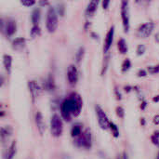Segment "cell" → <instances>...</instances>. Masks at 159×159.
Returning a JSON list of instances; mask_svg holds the SVG:
<instances>
[{
  "label": "cell",
  "instance_id": "48",
  "mask_svg": "<svg viewBox=\"0 0 159 159\" xmlns=\"http://www.w3.org/2000/svg\"><path fill=\"white\" fill-rule=\"evenodd\" d=\"M118 159H119V158H118Z\"/></svg>",
  "mask_w": 159,
  "mask_h": 159
},
{
  "label": "cell",
  "instance_id": "42",
  "mask_svg": "<svg viewBox=\"0 0 159 159\" xmlns=\"http://www.w3.org/2000/svg\"><path fill=\"white\" fill-rule=\"evenodd\" d=\"M141 124H142V126H144L146 124V121L144 120V118H142L141 119Z\"/></svg>",
  "mask_w": 159,
  "mask_h": 159
},
{
  "label": "cell",
  "instance_id": "33",
  "mask_svg": "<svg viewBox=\"0 0 159 159\" xmlns=\"http://www.w3.org/2000/svg\"><path fill=\"white\" fill-rule=\"evenodd\" d=\"M115 95H116V98L117 101H121L122 100V95H121V93H120V91H119L117 87L115 88Z\"/></svg>",
  "mask_w": 159,
  "mask_h": 159
},
{
  "label": "cell",
  "instance_id": "26",
  "mask_svg": "<svg viewBox=\"0 0 159 159\" xmlns=\"http://www.w3.org/2000/svg\"><path fill=\"white\" fill-rule=\"evenodd\" d=\"M146 51V46L144 44H140L138 45L137 48H136V54L137 56H143Z\"/></svg>",
  "mask_w": 159,
  "mask_h": 159
},
{
  "label": "cell",
  "instance_id": "31",
  "mask_svg": "<svg viewBox=\"0 0 159 159\" xmlns=\"http://www.w3.org/2000/svg\"><path fill=\"white\" fill-rule=\"evenodd\" d=\"M138 77H145L147 75V71L145 69H140L137 73Z\"/></svg>",
  "mask_w": 159,
  "mask_h": 159
},
{
  "label": "cell",
  "instance_id": "40",
  "mask_svg": "<svg viewBox=\"0 0 159 159\" xmlns=\"http://www.w3.org/2000/svg\"><path fill=\"white\" fill-rule=\"evenodd\" d=\"M153 102H159V95H157V96L153 97Z\"/></svg>",
  "mask_w": 159,
  "mask_h": 159
},
{
  "label": "cell",
  "instance_id": "27",
  "mask_svg": "<svg viewBox=\"0 0 159 159\" xmlns=\"http://www.w3.org/2000/svg\"><path fill=\"white\" fill-rule=\"evenodd\" d=\"M20 3L25 7H31L36 4V0H20Z\"/></svg>",
  "mask_w": 159,
  "mask_h": 159
},
{
  "label": "cell",
  "instance_id": "19",
  "mask_svg": "<svg viewBox=\"0 0 159 159\" xmlns=\"http://www.w3.org/2000/svg\"><path fill=\"white\" fill-rule=\"evenodd\" d=\"M83 132V125L81 123H75L73 126H72V129H71V136L72 138H76L78 137L79 135H81V133Z\"/></svg>",
  "mask_w": 159,
  "mask_h": 159
},
{
  "label": "cell",
  "instance_id": "9",
  "mask_svg": "<svg viewBox=\"0 0 159 159\" xmlns=\"http://www.w3.org/2000/svg\"><path fill=\"white\" fill-rule=\"evenodd\" d=\"M28 89L31 95L32 102L34 103L36 100L41 96L42 94V87L39 85V83L35 80H30L28 81Z\"/></svg>",
  "mask_w": 159,
  "mask_h": 159
},
{
  "label": "cell",
  "instance_id": "2",
  "mask_svg": "<svg viewBox=\"0 0 159 159\" xmlns=\"http://www.w3.org/2000/svg\"><path fill=\"white\" fill-rule=\"evenodd\" d=\"M59 26L58 12L53 7H48L46 14V29L49 34L56 32Z\"/></svg>",
  "mask_w": 159,
  "mask_h": 159
},
{
  "label": "cell",
  "instance_id": "47",
  "mask_svg": "<svg viewBox=\"0 0 159 159\" xmlns=\"http://www.w3.org/2000/svg\"><path fill=\"white\" fill-rule=\"evenodd\" d=\"M0 109H1V104H0Z\"/></svg>",
  "mask_w": 159,
  "mask_h": 159
},
{
  "label": "cell",
  "instance_id": "18",
  "mask_svg": "<svg viewBox=\"0 0 159 159\" xmlns=\"http://www.w3.org/2000/svg\"><path fill=\"white\" fill-rule=\"evenodd\" d=\"M3 65L7 74L11 73L12 69V57L9 54H5L3 56Z\"/></svg>",
  "mask_w": 159,
  "mask_h": 159
},
{
  "label": "cell",
  "instance_id": "4",
  "mask_svg": "<svg viewBox=\"0 0 159 159\" xmlns=\"http://www.w3.org/2000/svg\"><path fill=\"white\" fill-rule=\"evenodd\" d=\"M74 143L76 147H83L89 150L92 147V134L89 129H86L81 135L74 139Z\"/></svg>",
  "mask_w": 159,
  "mask_h": 159
},
{
  "label": "cell",
  "instance_id": "46",
  "mask_svg": "<svg viewBox=\"0 0 159 159\" xmlns=\"http://www.w3.org/2000/svg\"><path fill=\"white\" fill-rule=\"evenodd\" d=\"M156 159H159V152L157 153V158Z\"/></svg>",
  "mask_w": 159,
  "mask_h": 159
},
{
  "label": "cell",
  "instance_id": "10",
  "mask_svg": "<svg viewBox=\"0 0 159 159\" xmlns=\"http://www.w3.org/2000/svg\"><path fill=\"white\" fill-rule=\"evenodd\" d=\"M67 80L68 83L71 86H75L77 81H78V70L77 67L75 64H70L67 68V73H66Z\"/></svg>",
  "mask_w": 159,
  "mask_h": 159
},
{
  "label": "cell",
  "instance_id": "25",
  "mask_svg": "<svg viewBox=\"0 0 159 159\" xmlns=\"http://www.w3.org/2000/svg\"><path fill=\"white\" fill-rule=\"evenodd\" d=\"M109 129H111V131L113 133V136L115 138H118L119 137V129H118V127L116 124H114L113 122L110 121L109 122Z\"/></svg>",
  "mask_w": 159,
  "mask_h": 159
},
{
  "label": "cell",
  "instance_id": "41",
  "mask_svg": "<svg viewBox=\"0 0 159 159\" xmlns=\"http://www.w3.org/2000/svg\"><path fill=\"white\" fill-rule=\"evenodd\" d=\"M155 40H156L157 43H159V33H157L155 34Z\"/></svg>",
  "mask_w": 159,
  "mask_h": 159
},
{
  "label": "cell",
  "instance_id": "16",
  "mask_svg": "<svg viewBox=\"0 0 159 159\" xmlns=\"http://www.w3.org/2000/svg\"><path fill=\"white\" fill-rule=\"evenodd\" d=\"M101 0H89L88 7L86 8V15L88 17H92L98 9Z\"/></svg>",
  "mask_w": 159,
  "mask_h": 159
},
{
  "label": "cell",
  "instance_id": "17",
  "mask_svg": "<svg viewBox=\"0 0 159 159\" xmlns=\"http://www.w3.org/2000/svg\"><path fill=\"white\" fill-rule=\"evenodd\" d=\"M41 20V10L40 8H34L31 15L32 26H39Z\"/></svg>",
  "mask_w": 159,
  "mask_h": 159
},
{
  "label": "cell",
  "instance_id": "14",
  "mask_svg": "<svg viewBox=\"0 0 159 159\" xmlns=\"http://www.w3.org/2000/svg\"><path fill=\"white\" fill-rule=\"evenodd\" d=\"M60 113H61V117L62 118V120H64L66 122L72 121L73 116L71 114V111H70V108L68 106L66 99H64L60 104Z\"/></svg>",
  "mask_w": 159,
  "mask_h": 159
},
{
  "label": "cell",
  "instance_id": "37",
  "mask_svg": "<svg viewBox=\"0 0 159 159\" xmlns=\"http://www.w3.org/2000/svg\"><path fill=\"white\" fill-rule=\"evenodd\" d=\"M124 90H125L127 93H129V92L132 90V87H130V86H125V87H124Z\"/></svg>",
  "mask_w": 159,
  "mask_h": 159
},
{
  "label": "cell",
  "instance_id": "6",
  "mask_svg": "<svg viewBox=\"0 0 159 159\" xmlns=\"http://www.w3.org/2000/svg\"><path fill=\"white\" fill-rule=\"evenodd\" d=\"M129 2V0H121V6H120L121 20H122V25H123V28H124V32L126 34L129 33V27H130Z\"/></svg>",
  "mask_w": 159,
  "mask_h": 159
},
{
  "label": "cell",
  "instance_id": "36",
  "mask_svg": "<svg viewBox=\"0 0 159 159\" xmlns=\"http://www.w3.org/2000/svg\"><path fill=\"white\" fill-rule=\"evenodd\" d=\"M153 121H154V123H155L156 125H159V115H156V116H155Z\"/></svg>",
  "mask_w": 159,
  "mask_h": 159
},
{
  "label": "cell",
  "instance_id": "22",
  "mask_svg": "<svg viewBox=\"0 0 159 159\" xmlns=\"http://www.w3.org/2000/svg\"><path fill=\"white\" fill-rule=\"evenodd\" d=\"M132 67L131 61L129 59H125L121 64V72L122 73H127L130 68Z\"/></svg>",
  "mask_w": 159,
  "mask_h": 159
},
{
  "label": "cell",
  "instance_id": "12",
  "mask_svg": "<svg viewBox=\"0 0 159 159\" xmlns=\"http://www.w3.org/2000/svg\"><path fill=\"white\" fill-rule=\"evenodd\" d=\"M13 134V128L9 125L0 127V143L3 146H6L9 138Z\"/></svg>",
  "mask_w": 159,
  "mask_h": 159
},
{
  "label": "cell",
  "instance_id": "39",
  "mask_svg": "<svg viewBox=\"0 0 159 159\" xmlns=\"http://www.w3.org/2000/svg\"><path fill=\"white\" fill-rule=\"evenodd\" d=\"M4 82H5V80H4V77L0 75V88L1 87H3V85H4Z\"/></svg>",
  "mask_w": 159,
  "mask_h": 159
},
{
  "label": "cell",
  "instance_id": "45",
  "mask_svg": "<svg viewBox=\"0 0 159 159\" xmlns=\"http://www.w3.org/2000/svg\"><path fill=\"white\" fill-rule=\"evenodd\" d=\"M154 135H156L157 138H159V131H156V132L154 133Z\"/></svg>",
  "mask_w": 159,
  "mask_h": 159
},
{
  "label": "cell",
  "instance_id": "1",
  "mask_svg": "<svg viewBox=\"0 0 159 159\" xmlns=\"http://www.w3.org/2000/svg\"><path fill=\"white\" fill-rule=\"evenodd\" d=\"M68 103V106L70 108L71 114L73 117H77L83 109V99L82 97L76 93V92H72L68 97L65 98Z\"/></svg>",
  "mask_w": 159,
  "mask_h": 159
},
{
  "label": "cell",
  "instance_id": "23",
  "mask_svg": "<svg viewBox=\"0 0 159 159\" xmlns=\"http://www.w3.org/2000/svg\"><path fill=\"white\" fill-rule=\"evenodd\" d=\"M55 88H56V86H55L54 79H53V77L49 76L46 82V89L48 91H53L55 89Z\"/></svg>",
  "mask_w": 159,
  "mask_h": 159
},
{
  "label": "cell",
  "instance_id": "24",
  "mask_svg": "<svg viewBox=\"0 0 159 159\" xmlns=\"http://www.w3.org/2000/svg\"><path fill=\"white\" fill-rule=\"evenodd\" d=\"M41 34V29L40 26H32L30 31V35L32 38H36Z\"/></svg>",
  "mask_w": 159,
  "mask_h": 159
},
{
  "label": "cell",
  "instance_id": "5",
  "mask_svg": "<svg viewBox=\"0 0 159 159\" xmlns=\"http://www.w3.org/2000/svg\"><path fill=\"white\" fill-rule=\"evenodd\" d=\"M63 133V120L58 114H53L50 118V134L54 138H60Z\"/></svg>",
  "mask_w": 159,
  "mask_h": 159
},
{
  "label": "cell",
  "instance_id": "30",
  "mask_svg": "<svg viewBox=\"0 0 159 159\" xmlns=\"http://www.w3.org/2000/svg\"><path fill=\"white\" fill-rule=\"evenodd\" d=\"M116 113L119 118H124L125 117V110L122 106H117L116 108Z\"/></svg>",
  "mask_w": 159,
  "mask_h": 159
},
{
  "label": "cell",
  "instance_id": "11",
  "mask_svg": "<svg viewBox=\"0 0 159 159\" xmlns=\"http://www.w3.org/2000/svg\"><path fill=\"white\" fill-rule=\"evenodd\" d=\"M34 123H35L39 135L43 137L46 132V122H45L43 114L40 111H37L34 115Z\"/></svg>",
  "mask_w": 159,
  "mask_h": 159
},
{
  "label": "cell",
  "instance_id": "35",
  "mask_svg": "<svg viewBox=\"0 0 159 159\" xmlns=\"http://www.w3.org/2000/svg\"><path fill=\"white\" fill-rule=\"evenodd\" d=\"M151 1L152 0H135V3L136 4H143V5L147 6V5H149L151 3Z\"/></svg>",
  "mask_w": 159,
  "mask_h": 159
},
{
  "label": "cell",
  "instance_id": "13",
  "mask_svg": "<svg viewBox=\"0 0 159 159\" xmlns=\"http://www.w3.org/2000/svg\"><path fill=\"white\" fill-rule=\"evenodd\" d=\"M114 36H115V26H111L110 29L108 30L106 35H105V38H104V42H103V53L104 55H106L112 45H113V42H114Z\"/></svg>",
  "mask_w": 159,
  "mask_h": 159
},
{
  "label": "cell",
  "instance_id": "7",
  "mask_svg": "<svg viewBox=\"0 0 159 159\" xmlns=\"http://www.w3.org/2000/svg\"><path fill=\"white\" fill-rule=\"evenodd\" d=\"M154 29H155V22H153V21L144 22V23H142L137 28L135 34L137 37L142 38V39L148 38L152 34Z\"/></svg>",
  "mask_w": 159,
  "mask_h": 159
},
{
  "label": "cell",
  "instance_id": "44",
  "mask_svg": "<svg viewBox=\"0 0 159 159\" xmlns=\"http://www.w3.org/2000/svg\"><path fill=\"white\" fill-rule=\"evenodd\" d=\"M5 115H6V113H5V112H3V111H1V112H0V117H4V116H5Z\"/></svg>",
  "mask_w": 159,
  "mask_h": 159
},
{
  "label": "cell",
  "instance_id": "28",
  "mask_svg": "<svg viewBox=\"0 0 159 159\" xmlns=\"http://www.w3.org/2000/svg\"><path fill=\"white\" fill-rule=\"evenodd\" d=\"M84 54H85V49H84V48L81 47V48L78 49V51L76 52V55H75V59H76V61H77V62H80V61L83 60Z\"/></svg>",
  "mask_w": 159,
  "mask_h": 159
},
{
  "label": "cell",
  "instance_id": "43",
  "mask_svg": "<svg viewBox=\"0 0 159 159\" xmlns=\"http://www.w3.org/2000/svg\"><path fill=\"white\" fill-rule=\"evenodd\" d=\"M122 159H129V157H128V155H127L126 153H124V154H123V157H122Z\"/></svg>",
  "mask_w": 159,
  "mask_h": 159
},
{
  "label": "cell",
  "instance_id": "29",
  "mask_svg": "<svg viewBox=\"0 0 159 159\" xmlns=\"http://www.w3.org/2000/svg\"><path fill=\"white\" fill-rule=\"evenodd\" d=\"M147 72L150 75H157V74H159V64L154 65V66H148L147 67Z\"/></svg>",
  "mask_w": 159,
  "mask_h": 159
},
{
  "label": "cell",
  "instance_id": "15",
  "mask_svg": "<svg viewBox=\"0 0 159 159\" xmlns=\"http://www.w3.org/2000/svg\"><path fill=\"white\" fill-rule=\"evenodd\" d=\"M12 49L17 52H22L26 47V40L23 37H17L12 41Z\"/></svg>",
  "mask_w": 159,
  "mask_h": 159
},
{
  "label": "cell",
  "instance_id": "32",
  "mask_svg": "<svg viewBox=\"0 0 159 159\" xmlns=\"http://www.w3.org/2000/svg\"><path fill=\"white\" fill-rule=\"evenodd\" d=\"M110 2H111V0H102V8H103L104 10H107V9L109 8Z\"/></svg>",
  "mask_w": 159,
  "mask_h": 159
},
{
  "label": "cell",
  "instance_id": "34",
  "mask_svg": "<svg viewBox=\"0 0 159 159\" xmlns=\"http://www.w3.org/2000/svg\"><path fill=\"white\" fill-rule=\"evenodd\" d=\"M151 142L156 145V146H157V147H159V138H157L156 135H152L151 136Z\"/></svg>",
  "mask_w": 159,
  "mask_h": 159
},
{
  "label": "cell",
  "instance_id": "21",
  "mask_svg": "<svg viewBox=\"0 0 159 159\" xmlns=\"http://www.w3.org/2000/svg\"><path fill=\"white\" fill-rule=\"evenodd\" d=\"M16 153H17V142L13 141L8 147L6 159H14L15 156H16Z\"/></svg>",
  "mask_w": 159,
  "mask_h": 159
},
{
  "label": "cell",
  "instance_id": "8",
  "mask_svg": "<svg viewBox=\"0 0 159 159\" xmlns=\"http://www.w3.org/2000/svg\"><path fill=\"white\" fill-rule=\"evenodd\" d=\"M95 112H96V116H97V119H98V123H99L100 128L103 130H107L109 129V122L110 121H109L105 112L98 104L95 105Z\"/></svg>",
  "mask_w": 159,
  "mask_h": 159
},
{
  "label": "cell",
  "instance_id": "20",
  "mask_svg": "<svg viewBox=\"0 0 159 159\" xmlns=\"http://www.w3.org/2000/svg\"><path fill=\"white\" fill-rule=\"evenodd\" d=\"M117 49L120 54H122V55L127 54L129 48H128V45H127L125 38H119V40L117 42Z\"/></svg>",
  "mask_w": 159,
  "mask_h": 159
},
{
  "label": "cell",
  "instance_id": "38",
  "mask_svg": "<svg viewBox=\"0 0 159 159\" xmlns=\"http://www.w3.org/2000/svg\"><path fill=\"white\" fill-rule=\"evenodd\" d=\"M146 106H147V102L145 101H143L142 102V104H141V109L142 110H144L146 108Z\"/></svg>",
  "mask_w": 159,
  "mask_h": 159
},
{
  "label": "cell",
  "instance_id": "3",
  "mask_svg": "<svg viewBox=\"0 0 159 159\" xmlns=\"http://www.w3.org/2000/svg\"><path fill=\"white\" fill-rule=\"evenodd\" d=\"M17 32V22L11 18L0 17V33L6 37H12Z\"/></svg>",
  "mask_w": 159,
  "mask_h": 159
}]
</instances>
